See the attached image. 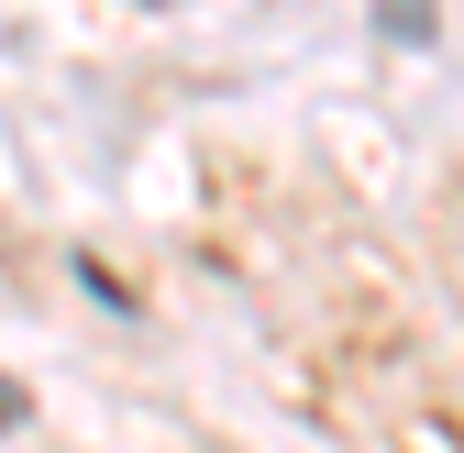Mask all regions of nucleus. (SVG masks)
<instances>
[{
	"instance_id": "f03ea898",
	"label": "nucleus",
	"mask_w": 464,
	"mask_h": 453,
	"mask_svg": "<svg viewBox=\"0 0 464 453\" xmlns=\"http://www.w3.org/2000/svg\"><path fill=\"white\" fill-rule=\"evenodd\" d=\"M23 420H34V399H23V376H0V442H12Z\"/></svg>"
},
{
	"instance_id": "f257e3e1",
	"label": "nucleus",
	"mask_w": 464,
	"mask_h": 453,
	"mask_svg": "<svg viewBox=\"0 0 464 453\" xmlns=\"http://www.w3.org/2000/svg\"><path fill=\"white\" fill-rule=\"evenodd\" d=\"M376 23H387V34H410V44H420V34H431V0H387V12H376Z\"/></svg>"
}]
</instances>
